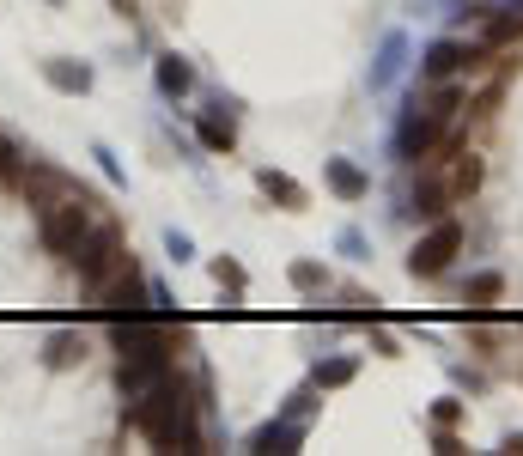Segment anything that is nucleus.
<instances>
[{
    "label": "nucleus",
    "mask_w": 523,
    "mask_h": 456,
    "mask_svg": "<svg viewBox=\"0 0 523 456\" xmlns=\"http://www.w3.org/2000/svg\"><path fill=\"white\" fill-rule=\"evenodd\" d=\"M43 73H49V86H55V92H86V86H92V73H86V67H73V61H49Z\"/></svg>",
    "instance_id": "nucleus-12"
},
{
    "label": "nucleus",
    "mask_w": 523,
    "mask_h": 456,
    "mask_svg": "<svg viewBox=\"0 0 523 456\" xmlns=\"http://www.w3.org/2000/svg\"><path fill=\"white\" fill-rule=\"evenodd\" d=\"M329 183H335L347 201H359V195H365V177H359L353 165H329Z\"/></svg>",
    "instance_id": "nucleus-15"
},
{
    "label": "nucleus",
    "mask_w": 523,
    "mask_h": 456,
    "mask_svg": "<svg viewBox=\"0 0 523 456\" xmlns=\"http://www.w3.org/2000/svg\"><path fill=\"white\" fill-rule=\"evenodd\" d=\"M347 377H353L347 359H341V365H317V384H347Z\"/></svg>",
    "instance_id": "nucleus-20"
},
{
    "label": "nucleus",
    "mask_w": 523,
    "mask_h": 456,
    "mask_svg": "<svg viewBox=\"0 0 523 456\" xmlns=\"http://www.w3.org/2000/svg\"><path fill=\"white\" fill-rule=\"evenodd\" d=\"M292 286H305V292H317V286H329V274H323L317 262H292Z\"/></svg>",
    "instance_id": "nucleus-17"
},
{
    "label": "nucleus",
    "mask_w": 523,
    "mask_h": 456,
    "mask_svg": "<svg viewBox=\"0 0 523 456\" xmlns=\"http://www.w3.org/2000/svg\"><path fill=\"white\" fill-rule=\"evenodd\" d=\"M517 377H523V341H517Z\"/></svg>",
    "instance_id": "nucleus-24"
},
{
    "label": "nucleus",
    "mask_w": 523,
    "mask_h": 456,
    "mask_svg": "<svg viewBox=\"0 0 523 456\" xmlns=\"http://www.w3.org/2000/svg\"><path fill=\"white\" fill-rule=\"evenodd\" d=\"M128 426H140L159 450H201V426H195V402L183 390V377H159L146 396H134L128 408Z\"/></svg>",
    "instance_id": "nucleus-1"
},
{
    "label": "nucleus",
    "mask_w": 523,
    "mask_h": 456,
    "mask_svg": "<svg viewBox=\"0 0 523 456\" xmlns=\"http://www.w3.org/2000/svg\"><path fill=\"white\" fill-rule=\"evenodd\" d=\"M457 61H463L457 43H438V49L426 55V73H432V80H444V73H457Z\"/></svg>",
    "instance_id": "nucleus-14"
},
{
    "label": "nucleus",
    "mask_w": 523,
    "mask_h": 456,
    "mask_svg": "<svg viewBox=\"0 0 523 456\" xmlns=\"http://www.w3.org/2000/svg\"><path fill=\"white\" fill-rule=\"evenodd\" d=\"M457 420H463V402H457V396L432 402V426H457Z\"/></svg>",
    "instance_id": "nucleus-18"
},
{
    "label": "nucleus",
    "mask_w": 523,
    "mask_h": 456,
    "mask_svg": "<svg viewBox=\"0 0 523 456\" xmlns=\"http://www.w3.org/2000/svg\"><path fill=\"white\" fill-rule=\"evenodd\" d=\"M292 438H298V432H286V426H262V432H256V450H274V444L286 450Z\"/></svg>",
    "instance_id": "nucleus-19"
},
{
    "label": "nucleus",
    "mask_w": 523,
    "mask_h": 456,
    "mask_svg": "<svg viewBox=\"0 0 523 456\" xmlns=\"http://www.w3.org/2000/svg\"><path fill=\"white\" fill-rule=\"evenodd\" d=\"M122 250H128V244H122V225H116V219H92V225H86V238L67 250V268L80 274L86 286H98V280L122 262Z\"/></svg>",
    "instance_id": "nucleus-3"
},
{
    "label": "nucleus",
    "mask_w": 523,
    "mask_h": 456,
    "mask_svg": "<svg viewBox=\"0 0 523 456\" xmlns=\"http://www.w3.org/2000/svg\"><path fill=\"white\" fill-rule=\"evenodd\" d=\"M201 146H207V152H232V146H238L232 122H219V116H207V122H201Z\"/></svg>",
    "instance_id": "nucleus-13"
},
{
    "label": "nucleus",
    "mask_w": 523,
    "mask_h": 456,
    "mask_svg": "<svg viewBox=\"0 0 523 456\" xmlns=\"http://www.w3.org/2000/svg\"><path fill=\"white\" fill-rule=\"evenodd\" d=\"M451 207H457V195H451V177H444V159H426V177L414 189V213L420 219H444Z\"/></svg>",
    "instance_id": "nucleus-7"
},
{
    "label": "nucleus",
    "mask_w": 523,
    "mask_h": 456,
    "mask_svg": "<svg viewBox=\"0 0 523 456\" xmlns=\"http://www.w3.org/2000/svg\"><path fill=\"white\" fill-rule=\"evenodd\" d=\"M92 292H98V311H104V317H122V311H128V317H140V292H146L140 262L122 250V262H116V268H110Z\"/></svg>",
    "instance_id": "nucleus-5"
},
{
    "label": "nucleus",
    "mask_w": 523,
    "mask_h": 456,
    "mask_svg": "<svg viewBox=\"0 0 523 456\" xmlns=\"http://www.w3.org/2000/svg\"><path fill=\"white\" fill-rule=\"evenodd\" d=\"M86 359V335H73V329H61L55 341H49V365L55 371H67V365H80Z\"/></svg>",
    "instance_id": "nucleus-10"
},
{
    "label": "nucleus",
    "mask_w": 523,
    "mask_h": 456,
    "mask_svg": "<svg viewBox=\"0 0 523 456\" xmlns=\"http://www.w3.org/2000/svg\"><path fill=\"white\" fill-rule=\"evenodd\" d=\"M457 250H463V225H457V219H438L432 232L414 244V256H408V274H414V280H438L444 268L457 262Z\"/></svg>",
    "instance_id": "nucleus-4"
},
{
    "label": "nucleus",
    "mask_w": 523,
    "mask_h": 456,
    "mask_svg": "<svg viewBox=\"0 0 523 456\" xmlns=\"http://www.w3.org/2000/svg\"><path fill=\"white\" fill-rule=\"evenodd\" d=\"M256 183H262V195H274V201H286V207H311L305 183H292V177H280V171H262Z\"/></svg>",
    "instance_id": "nucleus-9"
},
{
    "label": "nucleus",
    "mask_w": 523,
    "mask_h": 456,
    "mask_svg": "<svg viewBox=\"0 0 523 456\" xmlns=\"http://www.w3.org/2000/svg\"><path fill=\"white\" fill-rule=\"evenodd\" d=\"M116 13H122V19H128V13H134V0H116Z\"/></svg>",
    "instance_id": "nucleus-23"
},
{
    "label": "nucleus",
    "mask_w": 523,
    "mask_h": 456,
    "mask_svg": "<svg viewBox=\"0 0 523 456\" xmlns=\"http://www.w3.org/2000/svg\"><path fill=\"white\" fill-rule=\"evenodd\" d=\"M67 195H86V189L73 183L67 171H55V165H37V159H31V171H25V201H31V213L55 207V201H67Z\"/></svg>",
    "instance_id": "nucleus-6"
},
{
    "label": "nucleus",
    "mask_w": 523,
    "mask_h": 456,
    "mask_svg": "<svg viewBox=\"0 0 523 456\" xmlns=\"http://www.w3.org/2000/svg\"><path fill=\"white\" fill-rule=\"evenodd\" d=\"M432 444H438V450H444V456H457V450H463V438H457V432H451V426H432Z\"/></svg>",
    "instance_id": "nucleus-21"
},
{
    "label": "nucleus",
    "mask_w": 523,
    "mask_h": 456,
    "mask_svg": "<svg viewBox=\"0 0 523 456\" xmlns=\"http://www.w3.org/2000/svg\"><path fill=\"white\" fill-rule=\"evenodd\" d=\"M159 86H165L171 98H177V92H189V86H195V67H189L183 55H165V61H159Z\"/></svg>",
    "instance_id": "nucleus-11"
},
{
    "label": "nucleus",
    "mask_w": 523,
    "mask_h": 456,
    "mask_svg": "<svg viewBox=\"0 0 523 456\" xmlns=\"http://www.w3.org/2000/svg\"><path fill=\"white\" fill-rule=\"evenodd\" d=\"M505 292V280L499 274H481V280H469V304H493Z\"/></svg>",
    "instance_id": "nucleus-16"
},
{
    "label": "nucleus",
    "mask_w": 523,
    "mask_h": 456,
    "mask_svg": "<svg viewBox=\"0 0 523 456\" xmlns=\"http://www.w3.org/2000/svg\"><path fill=\"white\" fill-rule=\"evenodd\" d=\"M25 171H31V159H25V146L13 140V134H0V189H25Z\"/></svg>",
    "instance_id": "nucleus-8"
},
{
    "label": "nucleus",
    "mask_w": 523,
    "mask_h": 456,
    "mask_svg": "<svg viewBox=\"0 0 523 456\" xmlns=\"http://www.w3.org/2000/svg\"><path fill=\"white\" fill-rule=\"evenodd\" d=\"M213 274H219V286H244V268L238 262H213Z\"/></svg>",
    "instance_id": "nucleus-22"
},
{
    "label": "nucleus",
    "mask_w": 523,
    "mask_h": 456,
    "mask_svg": "<svg viewBox=\"0 0 523 456\" xmlns=\"http://www.w3.org/2000/svg\"><path fill=\"white\" fill-rule=\"evenodd\" d=\"M92 219H98V201H92V195H67V201H55V207L37 213V238H43L49 256L67 262V250L86 238V225H92Z\"/></svg>",
    "instance_id": "nucleus-2"
}]
</instances>
